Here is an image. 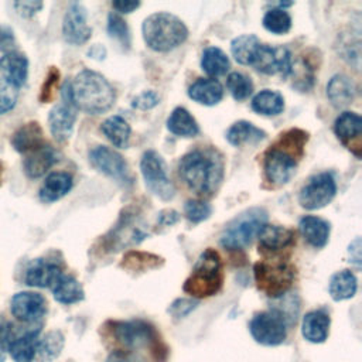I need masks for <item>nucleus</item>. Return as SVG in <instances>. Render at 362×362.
I'll return each instance as SVG.
<instances>
[{"label": "nucleus", "mask_w": 362, "mask_h": 362, "mask_svg": "<svg viewBox=\"0 0 362 362\" xmlns=\"http://www.w3.org/2000/svg\"><path fill=\"white\" fill-rule=\"evenodd\" d=\"M266 221L267 212L263 208H252L242 212L222 232L221 245L229 250L246 247L266 225Z\"/></svg>", "instance_id": "nucleus-6"}, {"label": "nucleus", "mask_w": 362, "mask_h": 362, "mask_svg": "<svg viewBox=\"0 0 362 362\" xmlns=\"http://www.w3.org/2000/svg\"><path fill=\"white\" fill-rule=\"evenodd\" d=\"M106 362H146L140 355L132 352V351H113Z\"/></svg>", "instance_id": "nucleus-49"}, {"label": "nucleus", "mask_w": 362, "mask_h": 362, "mask_svg": "<svg viewBox=\"0 0 362 362\" xmlns=\"http://www.w3.org/2000/svg\"><path fill=\"white\" fill-rule=\"evenodd\" d=\"M76 120V107L71 103H59L55 105L48 115V126L52 137L64 143L66 141L74 130V124Z\"/></svg>", "instance_id": "nucleus-16"}, {"label": "nucleus", "mask_w": 362, "mask_h": 362, "mask_svg": "<svg viewBox=\"0 0 362 362\" xmlns=\"http://www.w3.org/2000/svg\"><path fill=\"white\" fill-rule=\"evenodd\" d=\"M327 96L335 107H345L355 98V85L346 75L337 74L327 85Z\"/></svg>", "instance_id": "nucleus-26"}, {"label": "nucleus", "mask_w": 362, "mask_h": 362, "mask_svg": "<svg viewBox=\"0 0 362 362\" xmlns=\"http://www.w3.org/2000/svg\"><path fill=\"white\" fill-rule=\"evenodd\" d=\"M329 315L321 310L310 311L304 315L301 324L303 337L313 344H321L327 339L329 331Z\"/></svg>", "instance_id": "nucleus-23"}, {"label": "nucleus", "mask_w": 362, "mask_h": 362, "mask_svg": "<svg viewBox=\"0 0 362 362\" xmlns=\"http://www.w3.org/2000/svg\"><path fill=\"white\" fill-rule=\"evenodd\" d=\"M361 130H362V119L355 112H342L335 119L334 132L338 136V139L345 144L352 143V140L359 141Z\"/></svg>", "instance_id": "nucleus-32"}, {"label": "nucleus", "mask_w": 362, "mask_h": 362, "mask_svg": "<svg viewBox=\"0 0 362 362\" xmlns=\"http://www.w3.org/2000/svg\"><path fill=\"white\" fill-rule=\"evenodd\" d=\"M89 55L95 57L98 59H103L105 58V48H102L100 45H95L89 49Z\"/></svg>", "instance_id": "nucleus-55"}, {"label": "nucleus", "mask_w": 362, "mask_h": 362, "mask_svg": "<svg viewBox=\"0 0 362 362\" xmlns=\"http://www.w3.org/2000/svg\"><path fill=\"white\" fill-rule=\"evenodd\" d=\"M259 247L266 252H280L294 242V232L279 225H263L257 233Z\"/></svg>", "instance_id": "nucleus-21"}, {"label": "nucleus", "mask_w": 362, "mask_h": 362, "mask_svg": "<svg viewBox=\"0 0 362 362\" xmlns=\"http://www.w3.org/2000/svg\"><path fill=\"white\" fill-rule=\"evenodd\" d=\"M178 219H180V215L173 209H165V211L160 212V215H158V222L161 225H167V226L175 223Z\"/></svg>", "instance_id": "nucleus-54"}, {"label": "nucleus", "mask_w": 362, "mask_h": 362, "mask_svg": "<svg viewBox=\"0 0 362 362\" xmlns=\"http://www.w3.org/2000/svg\"><path fill=\"white\" fill-rule=\"evenodd\" d=\"M10 310L18 321L33 324L45 315L47 301L40 293L20 291L11 297Z\"/></svg>", "instance_id": "nucleus-15"}, {"label": "nucleus", "mask_w": 362, "mask_h": 362, "mask_svg": "<svg viewBox=\"0 0 362 362\" xmlns=\"http://www.w3.org/2000/svg\"><path fill=\"white\" fill-rule=\"evenodd\" d=\"M348 256H349V262L359 269L361 267V239L359 238L354 239L348 246Z\"/></svg>", "instance_id": "nucleus-51"}, {"label": "nucleus", "mask_w": 362, "mask_h": 362, "mask_svg": "<svg viewBox=\"0 0 362 362\" xmlns=\"http://www.w3.org/2000/svg\"><path fill=\"white\" fill-rule=\"evenodd\" d=\"M178 173L185 185L198 195H212L223 178V161L215 150H192L180 164Z\"/></svg>", "instance_id": "nucleus-1"}, {"label": "nucleus", "mask_w": 362, "mask_h": 362, "mask_svg": "<svg viewBox=\"0 0 362 362\" xmlns=\"http://www.w3.org/2000/svg\"><path fill=\"white\" fill-rule=\"evenodd\" d=\"M1 180H3V164L0 163V182H1Z\"/></svg>", "instance_id": "nucleus-57"}, {"label": "nucleus", "mask_w": 362, "mask_h": 362, "mask_svg": "<svg viewBox=\"0 0 362 362\" xmlns=\"http://www.w3.org/2000/svg\"><path fill=\"white\" fill-rule=\"evenodd\" d=\"M249 331L256 342L266 346H276L284 342L287 324L274 311H263L252 318Z\"/></svg>", "instance_id": "nucleus-9"}, {"label": "nucleus", "mask_w": 362, "mask_h": 362, "mask_svg": "<svg viewBox=\"0 0 362 362\" xmlns=\"http://www.w3.org/2000/svg\"><path fill=\"white\" fill-rule=\"evenodd\" d=\"M298 229L303 238L314 247L320 249L328 243L329 239V223L318 216L305 215L298 222Z\"/></svg>", "instance_id": "nucleus-24"}, {"label": "nucleus", "mask_w": 362, "mask_h": 362, "mask_svg": "<svg viewBox=\"0 0 362 362\" xmlns=\"http://www.w3.org/2000/svg\"><path fill=\"white\" fill-rule=\"evenodd\" d=\"M64 348V337L59 331H51L44 337L38 338L35 359L41 362H48L55 359Z\"/></svg>", "instance_id": "nucleus-37"}, {"label": "nucleus", "mask_w": 362, "mask_h": 362, "mask_svg": "<svg viewBox=\"0 0 362 362\" xmlns=\"http://www.w3.org/2000/svg\"><path fill=\"white\" fill-rule=\"evenodd\" d=\"M11 335H13V325L0 314V346L4 348V345L8 342Z\"/></svg>", "instance_id": "nucleus-52"}, {"label": "nucleus", "mask_w": 362, "mask_h": 362, "mask_svg": "<svg viewBox=\"0 0 362 362\" xmlns=\"http://www.w3.org/2000/svg\"><path fill=\"white\" fill-rule=\"evenodd\" d=\"M54 298L61 304H74L83 300L85 293L81 283L71 274H61L51 286Z\"/></svg>", "instance_id": "nucleus-27"}, {"label": "nucleus", "mask_w": 362, "mask_h": 362, "mask_svg": "<svg viewBox=\"0 0 362 362\" xmlns=\"http://www.w3.org/2000/svg\"><path fill=\"white\" fill-rule=\"evenodd\" d=\"M16 11L23 17H31L42 8V1H16Z\"/></svg>", "instance_id": "nucleus-48"}, {"label": "nucleus", "mask_w": 362, "mask_h": 362, "mask_svg": "<svg viewBox=\"0 0 362 362\" xmlns=\"http://www.w3.org/2000/svg\"><path fill=\"white\" fill-rule=\"evenodd\" d=\"M14 45V35L10 27H0V49L10 52L13 51Z\"/></svg>", "instance_id": "nucleus-50"}, {"label": "nucleus", "mask_w": 362, "mask_h": 362, "mask_svg": "<svg viewBox=\"0 0 362 362\" xmlns=\"http://www.w3.org/2000/svg\"><path fill=\"white\" fill-rule=\"evenodd\" d=\"M307 139L308 134L300 129H291L280 136L264 154L263 168L267 181L274 185H284L291 180Z\"/></svg>", "instance_id": "nucleus-2"}, {"label": "nucleus", "mask_w": 362, "mask_h": 362, "mask_svg": "<svg viewBox=\"0 0 362 362\" xmlns=\"http://www.w3.org/2000/svg\"><path fill=\"white\" fill-rule=\"evenodd\" d=\"M141 33L147 47L158 52L177 48L188 37V28L184 21L165 11L150 14L143 21Z\"/></svg>", "instance_id": "nucleus-4"}, {"label": "nucleus", "mask_w": 362, "mask_h": 362, "mask_svg": "<svg viewBox=\"0 0 362 362\" xmlns=\"http://www.w3.org/2000/svg\"><path fill=\"white\" fill-rule=\"evenodd\" d=\"M72 184L74 181L71 174L64 171H54L47 175L45 181L42 182L38 191V197L42 202H55L71 191Z\"/></svg>", "instance_id": "nucleus-22"}, {"label": "nucleus", "mask_w": 362, "mask_h": 362, "mask_svg": "<svg viewBox=\"0 0 362 362\" xmlns=\"http://www.w3.org/2000/svg\"><path fill=\"white\" fill-rule=\"evenodd\" d=\"M58 79H59V71L55 66H51L45 81L42 83L41 93H40V100L42 103H47V102H49L52 99L54 90H55V88L58 85Z\"/></svg>", "instance_id": "nucleus-45"}, {"label": "nucleus", "mask_w": 362, "mask_h": 362, "mask_svg": "<svg viewBox=\"0 0 362 362\" xmlns=\"http://www.w3.org/2000/svg\"><path fill=\"white\" fill-rule=\"evenodd\" d=\"M107 33L112 38L117 40L123 47H130V30L126 21L116 13L107 16Z\"/></svg>", "instance_id": "nucleus-42"}, {"label": "nucleus", "mask_w": 362, "mask_h": 362, "mask_svg": "<svg viewBox=\"0 0 362 362\" xmlns=\"http://www.w3.org/2000/svg\"><path fill=\"white\" fill-rule=\"evenodd\" d=\"M158 102H160V98L154 90H144L133 99L132 106L136 109L147 110V109H151L156 105H158Z\"/></svg>", "instance_id": "nucleus-46"}, {"label": "nucleus", "mask_w": 362, "mask_h": 362, "mask_svg": "<svg viewBox=\"0 0 362 362\" xmlns=\"http://www.w3.org/2000/svg\"><path fill=\"white\" fill-rule=\"evenodd\" d=\"M201 68L211 76H221L229 71L230 62L221 48L208 47L202 52Z\"/></svg>", "instance_id": "nucleus-36"}, {"label": "nucleus", "mask_w": 362, "mask_h": 362, "mask_svg": "<svg viewBox=\"0 0 362 362\" xmlns=\"http://www.w3.org/2000/svg\"><path fill=\"white\" fill-rule=\"evenodd\" d=\"M62 274L61 266L54 262V260H48L44 257L40 259H34L30 262L27 270H25V276H24V281L27 286L31 287H49L55 283V280Z\"/></svg>", "instance_id": "nucleus-17"}, {"label": "nucleus", "mask_w": 362, "mask_h": 362, "mask_svg": "<svg viewBox=\"0 0 362 362\" xmlns=\"http://www.w3.org/2000/svg\"><path fill=\"white\" fill-rule=\"evenodd\" d=\"M252 109L264 116H276L280 115L284 109L283 95L277 90L263 89L256 93L252 99Z\"/></svg>", "instance_id": "nucleus-34"}, {"label": "nucleus", "mask_w": 362, "mask_h": 362, "mask_svg": "<svg viewBox=\"0 0 362 362\" xmlns=\"http://www.w3.org/2000/svg\"><path fill=\"white\" fill-rule=\"evenodd\" d=\"M18 98V88H16L13 83L6 81L4 78L0 79V115L10 112Z\"/></svg>", "instance_id": "nucleus-44"}, {"label": "nucleus", "mask_w": 362, "mask_h": 362, "mask_svg": "<svg viewBox=\"0 0 362 362\" xmlns=\"http://www.w3.org/2000/svg\"><path fill=\"white\" fill-rule=\"evenodd\" d=\"M0 72L3 74V78L16 88L23 86L28 76L27 57L17 51L4 52V55L0 58Z\"/></svg>", "instance_id": "nucleus-20"}, {"label": "nucleus", "mask_w": 362, "mask_h": 362, "mask_svg": "<svg viewBox=\"0 0 362 362\" xmlns=\"http://www.w3.org/2000/svg\"><path fill=\"white\" fill-rule=\"evenodd\" d=\"M42 144V129L37 122L23 124L11 137V146L18 153H28Z\"/></svg>", "instance_id": "nucleus-28"}, {"label": "nucleus", "mask_w": 362, "mask_h": 362, "mask_svg": "<svg viewBox=\"0 0 362 362\" xmlns=\"http://www.w3.org/2000/svg\"><path fill=\"white\" fill-rule=\"evenodd\" d=\"M263 27L273 34H286L291 28V17L283 8H272L263 16Z\"/></svg>", "instance_id": "nucleus-38"}, {"label": "nucleus", "mask_w": 362, "mask_h": 362, "mask_svg": "<svg viewBox=\"0 0 362 362\" xmlns=\"http://www.w3.org/2000/svg\"><path fill=\"white\" fill-rule=\"evenodd\" d=\"M160 257L150 255V253H140V252H129L122 262V267L129 270H144L158 266Z\"/></svg>", "instance_id": "nucleus-41"}, {"label": "nucleus", "mask_w": 362, "mask_h": 362, "mask_svg": "<svg viewBox=\"0 0 362 362\" xmlns=\"http://www.w3.org/2000/svg\"><path fill=\"white\" fill-rule=\"evenodd\" d=\"M252 66L266 75L279 74L281 78H287L291 74L293 66L291 54L286 47L260 44L252 61Z\"/></svg>", "instance_id": "nucleus-11"}, {"label": "nucleus", "mask_w": 362, "mask_h": 362, "mask_svg": "<svg viewBox=\"0 0 362 362\" xmlns=\"http://www.w3.org/2000/svg\"><path fill=\"white\" fill-rule=\"evenodd\" d=\"M226 86L235 100H245L253 92V82L240 72H230L226 78Z\"/></svg>", "instance_id": "nucleus-39"}, {"label": "nucleus", "mask_w": 362, "mask_h": 362, "mask_svg": "<svg viewBox=\"0 0 362 362\" xmlns=\"http://www.w3.org/2000/svg\"><path fill=\"white\" fill-rule=\"evenodd\" d=\"M167 129L181 137H194L198 134L199 127L194 116L185 107H175L167 119Z\"/></svg>", "instance_id": "nucleus-30"}, {"label": "nucleus", "mask_w": 362, "mask_h": 362, "mask_svg": "<svg viewBox=\"0 0 362 362\" xmlns=\"http://www.w3.org/2000/svg\"><path fill=\"white\" fill-rule=\"evenodd\" d=\"M276 301L274 307L272 311H274L276 314H279L284 322L288 325L294 324L296 320H297V314H298V298L296 294H291L288 296L287 293L283 294L281 297H277V298H273Z\"/></svg>", "instance_id": "nucleus-40"}, {"label": "nucleus", "mask_w": 362, "mask_h": 362, "mask_svg": "<svg viewBox=\"0 0 362 362\" xmlns=\"http://www.w3.org/2000/svg\"><path fill=\"white\" fill-rule=\"evenodd\" d=\"M356 277L351 270H341L331 276L328 291L332 300L342 301L355 296L356 293Z\"/></svg>", "instance_id": "nucleus-31"}, {"label": "nucleus", "mask_w": 362, "mask_h": 362, "mask_svg": "<svg viewBox=\"0 0 362 362\" xmlns=\"http://www.w3.org/2000/svg\"><path fill=\"white\" fill-rule=\"evenodd\" d=\"M89 161L96 170L116 180L117 182H122L123 185H130L133 182L124 158L117 151L106 146H98L92 148L89 153Z\"/></svg>", "instance_id": "nucleus-12"}, {"label": "nucleus", "mask_w": 362, "mask_h": 362, "mask_svg": "<svg viewBox=\"0 0 362 362\" xmlns=\"http://www.w3.org/2000/svg\"><path fill=\"white\" fill-rule=\"evenodd\" d=\"M140 170L147 188L163 201H168L174 197L175 188L167 175V167L163 157L154 151L147 150L140 160Z\"/></svg>", "instance_id": "nucleus-8"}, {"label": "nucleus", "mask_w": 362, "mask_h": 362, "mask_svg": "<svg viewBox=\"0 0 362 362\" xmlns=\"http://www.w3.org/2000/svg\"><path fill=\"white\" fill-rule=\"evenodd\" d=\"M40 338V328L27 329L18 337L11 335L4 349L10 352L14 362H33L37 354V344Z\"/></svg>", "instance_id": "nucleus-18"}, {"label": "nucleus", "mask_w": 362, "mask_h": 362, "mask_svg": "<svg viewBox=\"0 0 362 362\" xmlns=\"http://www.w3.org/2000/svg\"><path fill=\"white\" fill-rule=\"evenodd\" d=\"M57 161H58V153L51 146L42 144L28 151V156L24 158V163H23L24 173L30 178H40Z\"/></svg>", "instance_id": "nucleus-19"}, {"label": "nucleus", "mask_w": 362, "mask_h": 362, "mask_svg": "<svg viewBox=\"0 0 362 362\" xmlns=\"http://www.w3.org/2000/svg\"><path fill=\"white\" fill-rule=\"evenodd\" d=\"M86 21V8L81 3H71L62 20V35L65 41L72 45L85 44L92 35V28Z\"/></svg>", "instance_id": "nucleus-14"}, {"label": "nucleus", "mask_w": 362, "mask_h": 362, "mask_svg": "<svg viewBox=\"0 0 362 362\" xmlns=\"http://www.w3.org/2000/svg\"><path fill=\"white\" fill-rule=\"evenodd\" d=\"M212 208L209 204L199 199H188L184 205V214L191 222H202L209 218Z\"/></svg>", "instance_id": "nucleus-43"}, {"label": "nucleus", "mask_w": 362, "mask_h": 362, "mask_svg": "<svg viewBox=\"0 0 362 362\" xmlns=\"http://www.w3.org/2000/svg\"><path fill=\"white\" fill-rule=\"evenodd\" d=\"M113 8L119 13H132L139 6H140V1H134V0H117V1H113L112 3Z\"/></svg>", "instance_id": "nucleus-53"}, {"label": "nucleus", "mask_w": 362, "mask_h": 362, "mask_svg": "<svg viewBox=\"0 0 362 362\" xmlns=\"http://www.w3.org/2000/svg\"><path fill=\"white\" fill-rule=\"evenodd\" d=\"M197 305H198V303L194 301V300H191V298H178V300H175V301L170 305L168 311H170L174 317H185V315L189 314Z\"/></svg>", "instance_id": "nucleus-47"}, {"label": "nucleus", "mask_w": 362, "mask_h": 362, "mask_svg": "<svg viewBox=\"0 0 362 362\" xmlns=\"http://www.w3.org/2000/svg\"><path fill=\"white\" fill-rule=\"evenodd\" d=\"M266 137V132L256 127L253 123L246 122V120H239L233 123L228 133H226V140L232 146H242V144H256L262 141Z\"/></svg>", "instance_id": "nucleus-29"}, {"label": "nucleus", "mask_w": 362, "mask_h": 362, "mask_svg": "<svg viewBox=\"0 0 362 362\" xmlns=\"http://www.w3.org/2000/svg\"><path fill=\"white\" fill-rule=\"evenodd\" d=\"M72 103L89 115L107 112L116 99L113 86L107 79L90 69H83L71 82Z\"/></svg>", "instance_id": "nucleus-3"}, {"label": "nucleus", "mask_w": 362, "mask_h": 362, "mask_svg": "<svg viewBox=\"0 0 362 362\" xmlns=\"http://www.w3.org/2000/svg\"><path fill=\"white\" fill-rule=\"evenodd\" d=\"M188 96L201 105L214 106L221 102L223 88L216 79L199 78L188 88Z\"/></svg>", "instance_id": "nucleus-25"}, {"label": "nucleus", "mask_w": 362, "mask_h": 362, "mask_svg": "<svg viewBox=\"0 0 362 362\" xmlns=\"http://www.w3.org/2000/svg\"><path fill=\"white\" fill-rule=\"evenodd\" d=\"M222 262L216 250L208 247L194 264L189 277L184 283V291L194 298L216 294L222 287Z\"/></svg>", "instance_id": "nucleus-5"}, {"label": "nucleus", "mask_w": 362, "mask_h": 362, "mask_svg": "<svg viewBox=\"0 0 362 362\" xmlns=\"http://www.w3.org/2000/svg\"><path fill=\"white\" fill-rule=\"evenodd\" d=\"M337 194V184L331 173H321L310 178L301 188L298 202L303 208L314 211L328 205Z\"/></svg>", "instance_id": "nucleus-10"}, {"label": "nucleus", "mask_w": 362, "mask_h": 362, "mask_svg": "<svg viewBox=\"0 0 362 362\" xmlns=\"http://www.w3.org/2000/svg\"><path fill=\"white\" fill-rule=\"evenodd\" d=\"M100 130L103 132V134L107 137V140L120 148H126L129 146V140H130V133L132 129L129 126V123L122 117V116H110L107 117L102 126Z\"/></svg>", "instance_id": "nucleus-33"}, {"label": "nucleus", "mask_w": 362, "mask_h": 362, "mask_svg": "<svg viewBox=\"0 0 362 362\" xmlns=\"http://www.w3.org/2000/svg\"><path fill=\"white\" fill-rule=\"evenodd\" d=\"M262 42L253 34H243L232 40L230 52L236 62L242 65H252L256 51Z\"/></svg>", "instance_id": "nucleus-35"}, {"label": "nucleus", "mask_w": 362, "mask_h": 362, "mask_svg": "<svg viewBox=\"0 0 362 362\" xmlns=\"http://www.w3.org/2000/svg\"><path fill=\"white\" fill-rule=\"evenodd\" d=\"M4 348L3 346H0V362H3L4 361V358H6V354H4Z\"/></svg>", "instance_id": "nucleus-56"}, {"label": "nucleus", "mask_w": 362, "mask_h": 362, "mask_svg": "<svg viewBox=\"0 0 362 362\" xmlns=\"http://www.w3.org/2000/svg\"><path fill=\"white\" fill-rule=\"evenodd\" d=\"M255 281L260 291L272 298L281 297L294 281V267L283 260L257 262L253 267Z\"/></svg>", "instance_id": "nucleus-7"}, {"label": "nucleus", "mask_w": 362, "mask_h": 362, "mask_svg": "<svg viewBox=\"0 0 362 362\" xmlns=\"http://www.w3.org/2000/svg\"><path fill=\"white\" fill-rule=\"evenodd\" d=\"M112 324V334L117 342L129 349L147 346L154 341V329L141 320L115 321Z\"/></svg>", "instance_id": "nucleus-13"}]
</instances>
